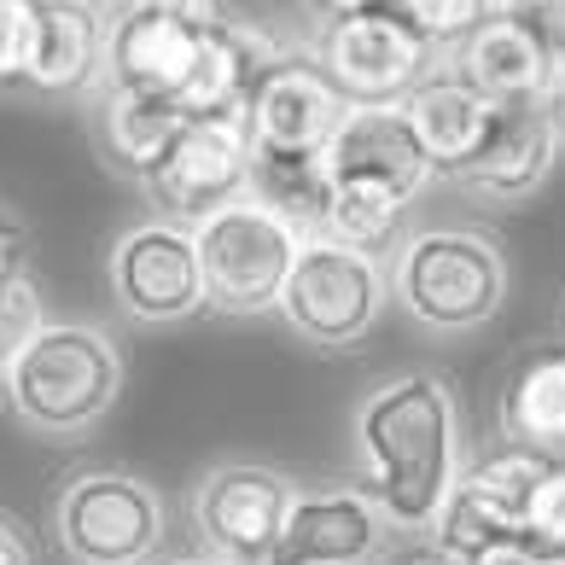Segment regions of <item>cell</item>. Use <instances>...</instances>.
<instances>
[{"label": "cell", "instance_id": "obj_1", "mask_svg": "<svg viewBox=\"0 0 565 565\" xmlns=\"http://www.w3.org/2000/svg\"><path fill=\"white\" fill-rule=\"evenodd\" d=\"M355 455L391 531H431L460 484V408L449 380L396 373L355 408Z\"/></svg>", "mask_w": 565, "mask_h": 565}, {"label": "cell", "instance_id": "obj_2", "mask_svg": "<svg viewBox=\"0 0 565 565\" xmlns=\"http://www.w3.org/2000/svg\"><path fill=\"white\" fill-rule=\"evenodd\" d=\"M122 396V350L106 327L88 321H47L41 339L18 355L7 373L12 414L41 437H82L94 431Z\"/></svg>", "mask_w": 565, "mask_h": 565}, {"label": "cell", "instance_id": "obj_3", "mask_svg": "<svg viewBox=\"0 0 565 565\" xmlns=\"http://www.w3.org/2000/svg\"><path fill=\"white\" fill-rule=\"evenodd\" d=\"M391 298L431 332H472L508 303V250L484 227H420L391 257Z\"/></svg>", "mask_w": 565, "mask_h": 565}, {"label": "cell", "instance_id": "obj_4", "mask_svg": "<svg viewBox=\"0 0 565 565\" xmlns=\"http://www.w3.org/2000/svg\"><path fill=\"white\" fill-rule=\"evenodd\" d=\"M193 239L204 268V298H211L216 316H234V321L280 316L286 280L298 268V250L309 245L286 216H275L250 193L193 222Z\"/></svg>", "mask_w": 565, "mask_h": 565}, {"label": "cell", "instance_id": "obj_5", "mask_svg": "<svg viewBox=\"0 0 565 565\" xmlns=\"http://www.w3.org/2000/svg\"><path fill=\"white\" fill-rule=\"evenodd\" d=\"M391 303V268L367 250L309 239L286 280L280 321L316 350H355Z\"/></svg>", "mask_w": 565, "mask_h": 565}, {"label": "cell", "instance_id": "obj_6", "mask_svg": "<svg viewBox=\"0 0 565 565\" xmlns=\"http://www.w3.org/2000/svg\"><path fill=\"white\" fill-rule=\"evenodd\" d=\"M58 548L76 565H146L163 548V495L135 472H76L53 501Z\"/></svg>", "mask_w": 565, "mask_h": 565}, {"label": "cell", "instance_id": "obj_7", "mask_svg": "<svg viewBox=\"0 0 565 565\" xmlns=\"http://www.w3.org/2000/svg\"><path fill=\"white\" fill-rule=\"evenodd\" d=\"M316 58L355 111L362 106H408V94L444 71L437 65V47L396 7L327 24L316 41Z\"/></svg>", "mask_w": 565, "mask_h": 565}, {"label": "cell", "instance_id": "obj_8", "mask_svg": "<svg viewBox=\"0 0 565 565\" xmlns=\"http://www.w3.org/2000/svg\"><path fill=\"white\" fill-rule=\"evenodd\" d=\"M106 280H111V303L135 327H175V321H193L199 309H211L199 239L175 216H152L129 227L106 257Z\"/></svg>", "mask_w": 565, "mask_h": 565}, {"label": "cell", "instance_id": "obj_9", "mask_svg": "<svg viewBox=\"0 0 565 565\" xmlns=\"http://www.w3.org/2000/svg\"><path fill=\"white\" fill-rule=\"evenodd\" d=\"M250 163H257V140H250L245 111H216V117H186L181 140L170 146L163 170L146 181V199L175 222H204L222 204L250 193Z\"/></svg>", "mask_w": 565, "mask_h": 565}, {"label": "cell", "instance_id": "obj_10", "mask_svg": "<svg viewBox=\"0 0 565 565\" xmlns=\"http://www.w3.org/2000/svg\"><path fill=\"white\" fill-rule=\"evenodd\" d=\"M291 508H298V490L286 472L257 467V460H227L199 478L193 531L204 536V554L227 565H268Z\"/></svg>", "mask_w": 565, "mask_h": 565}, {"label": "cell", "instance_id": "obj_11", "mask_svg": "<svg viewBox=\"0 0 565 565\" xmlns=\"http://www.w3.org/2000/svg\"><path fill=\"white\" fill-rule=\"evenodd\" d=\"M350 111L355 106L332 88V76L321 71L316 53H286L280 65H268V76L245 99L257 152H286V158L327 152Z\"/></svg>", "mask_w": 565, "mask_h": 565}, {"label": "cell", "instance_id": "obj_12", "mask_svg": "<svg viewBox=\"0 0 565 565\" xmlns=\"http://www.w3.org/2000/svg\"><path fill=\"white\" fill-rule=\"evenodd\" d=\"M565 106L559 99H519V106H495V122L478 158L455 181L490 204H519L531 199L542 181L554 175L559 146H565Z\"/></svg>", "mask_w": 565, "mask_h": 565}, {"label": "cell", "instance_id": "obj_13", "mask_svg": "<svg viewBox=\"0 0 565 565\" xmlns=\"http://www.w3.org/2000/svg\"><path fill=\"white\" fill-rule=\"evenodd\" d=\"M211 30H199L175 0H140V7H117L111 18V65L106 82L140 94H163L175 99L193 76Z\"/></svg>", "mask_w": 565, "mask_h": 565}, {"label": "cell", "instance_id": "obj_14", "mask_svg": "<svg viewBox=\"0 0 565 565\" xmlns=\"http://www.w3.org/2000/svg\"><path fill=\"white\" fill-rule=\"evenodd\" d=\"M327 170L332 181H355V186H385L396 199H420L437 163L426 158L420 135H414V122L403 106H362L344 117L339 140L327 146Z\"/></svg>", "mask_w": 565, "mask_h": 565}, {"label": "cell", "instance_id": "obj_15", "mask_svg": "<svg viewBox=\"0 0 565 565\" xmlns=\"http://www.w3.org/2000/svg\"><path fill=\"white\" fill-rule=\"evenodd\" d=\"M385 531L391 525L367 490H298L268 565H367Z\"/></svg>", "mask_w": 565, "mask_h": 565}, {"label": "cell", "instance_id": "obj_16", "mask_svg": "<svg viewBox=\"0 0 565 565\" xmlns=\"http://www.w3.org/2000/svg\"><path fill=\"white\" fill-rule=\"evenodd\" d=\"M449 71L478 88L490 106H519V99H559V71L548 47L508 12H490L460 47L449 53Z\"/></svg>", "mask_w": 565, "mask_h": 565}, {"label": "cell", "instance_id": "obj_17", "mask_svg": "<svg viewBox=\"0 0 565 565\" xmlns=\"http://www.w3.org/2000/svg\"><path fill=\"white\" fill-rule=\"evenodd\" d=\"M111 7L106 0H41V35H35V94H94L111 65Z\"/></svg>", "mask_w": 565, "mask_h": 565}, {"label": "cell", "instance_id": "obj_18", "mask_svg": "<svg viewBox=\"0 0 565 565\" xmlns=\"http://www.w3.org/2000/svg\"><path fill=\"white\" fill-rule=\"evenodd\" d=\"M88 122H94L99 158H106L117 175H129V181L146 186L163 170L170 146L181 140L186 111L175 106V99H163V94H140V88H122V82H99Z\"/></svg>", "mask_w": 565, "mask_h": 565}, {"label": "cell", "instance_id": "obj_19", "mask_svg": "<svg viewBox=\"0 0 565 565\" xmlns=\"http://www.w3.org/2000/svg\"><path fill=\"white\" fill-rule=\"evenodd\" d=\"M291 47L275 41L257 18H234L227 30H216L204 41L193 76H186V88L175 94V106L186 117H216V111H245L250 88L268 76V65H280Z\"/></svg>", "mask_w": 565, "mask_h": 565}, {"label": "cell", "instance_id": "obj_20", "mask_svg": "<svg viewBox=\"0 0 565 565\" xmlns=\"http://www.w3.org/2000/svg\"><path fill=\"white\" fill-rule=\"evenodd\" d=\"M501 444L565 460V344H536L508 367L495 396Z\"/></svg>", "mask_w": 565, "mask_h": 565}, {"label": "cell", "instance_id": "obj_21", "mask_svg": "<svg viewBox=\"0 0 565 565\" xmlns=\"http://www.w3.org/2000/svg\"><path fill=\"white\" fill-rule=\"evenodd\" d=\"M403 111L414 122V135H420L426 158L437 163V175L467 170V163L478 158V146H484V135H490V122H495V106L478 88H467L449 65L437 71L431 82H420Z\"/></svg>", "mask_w": 565, "mask_h": 565}, {"label": "cell", "instance_id": "obj_22", "mask_svg": "<svg viewBox=\"0 0 565 565\" xmlns=\"http://www.w3.org/2000/svg\"><path fill=\"white\" fill-rule=\"evenodd\" d=\"M525 536V501L490 484L478 467L460 472V484L449 495V508L431 525V554H444L449 565H478L490 548Z\"/></svg>", "mask_w": 565, "mask_h": 565}, {"label": "cell", "instance_id": "obj_23", "mask_svg": "<svg viewBox=\"0 0 565 565\" xmlns=\"http://www.w3.org/2000/svg\"><path fill=\"white\" fill-rule=\"evenodd\" d=\"M250 199L268 204L275 216H286L303 239H316L321 234V216H327V199H332L327 152H309V158L257 152V163H250Z\"/></svg>", "mask_w": 565, "mask_h": 565}, {"label": "cell", "instance_id": "obj_24", "mask_svg": "<svg viewBox=\"0 0 565 565\" xmlns=\"http://www.w3.org/2000/svg\"><path fill=\"white\" fill-rule=\"evenodd\" d=\"M403 216H408V199L385 193V186H355V181H332V199H327V216H321V234L332 245H350V250H367L380 257L385 245H403Z\"/></svg>", "mask_w": 565, "mask_h": 565}, {"label": "cell", "instance_id": "obj_25", "mask_svg": "<svg viewBox=\"0 0 565 565\" xmlns=\"http://www.w3.org/2000/svg\"><path fill=\"white\" fill-rule=\"evenodd\" d=\"M41 327H47V298H41L35 275H18L0 286V380L18 367V355H24Z\"/></svg>", "mask_w": 565, "mask_h": 565}, {"label": "cell", "instance_id": "obj_26", "mask_svg": "<svg viewBox=\"0 0 565 565\" xmlns=\"http://www.w3.org/2000/svg\"><path fill=\"white\" fill-rule=\"evenodd\" d=\"M396 12L420 30L437 53H455L484 18L495 12V0H391Z\"/></svg>", "mask_w": 565, "mask_h": 565}, {"label": "cell", "instance_id": "obj_27", "mask_svg": "<svg viewBox=\"0 0 565 565\" xmlns=\"http://www.w3.org/2000/svg\"><path fill=\"white\" fill-rule=\"evenodd\" d=\"M41 35V0H0V88L30 82Z\"/></svg>", "mask_w": 565, "mask_h": 565}, {"label": "cell", "instance_id": "obj_28", "mask_svg": "<svg viewBox=\"0 0 565 565\" xmlns=\"http://www.w3.org/2000/svg\"><path fill=\"white\" fill-rule=\"evenodd\" d=\"M525 536L542 554L565 559V460H548V472L536 478V490L525 501Z\"/></svg>", "mask_w": 565, "mask_h": 565}, {"label": "cell", "instance_id": "obj_29", "mask_svg": "<svg viewBox=\"0 0 565 565\" xmlns=\"http://www.w3.org/2000/svg\"><path fill=\"white\" fill-rule=\"evenodd\" d=\"M495 12L519 18V24L548 47L554 71H559V99H565V0H495Z\"/></svg>", "mask_w": 565, "mask_h": 565}, {"label": "cell", "instance_id": "obj_30", "mask_svg": "<svg viewBox=\"0 0 565 565\" xmlns=\"http://www.w3.org/2000/svg\"><path fill=\"white\" fill-rule=\"evenodd\" d=\"M24 263H30V227H24V216H18L7 199H0V286L30 275Z\"/></svg>", "mask_w": 565, "mask_h": 565}, {"label": "cell", "instance_id": "obj_31", "mask_svg": "<svg viewBox=\"0 0 565 565\" xmlns=\"http://www.w3.org/2000/svg\"><path fill=\"white\" fill-rule=\"evenodd\" d=\"M298 7L309 18H321V30H327V24H344V18H362V12H385L391 0H298Z\"/></svg>", "mask_w": 565, "mask_h": 565}, {"label": "cell", "instance_id": "obj_32", "mask_svg": "<svg viewBox=\"0 0 565 565\" xmlns=\"http://www.w3.org/2000/svg\"><path fill=\"white\" fill-rule=\"evenodd\" d=\"M478 565H565L559 554H542L531 536H519V542H501V548H490Z\"/></svg>", "mask_w": 565, "mask_h": 565}, {"label": "cell", "instance_id": "obj_33", "mask_svg": "<svg viewBox=\"0 0 565 565\" xmlns=\"http://www.w3.org/2000/svg\"><path fill=\"white\" fill-rule=\"evenodd\" d=\"M0 565H35V554H30V536L18 531L7 513H0Z\"/></svg>", "mask_w": 565, "mask_h": 565}, {"label": "cell", "instance_id": "obj_34", "mask_svg": "<svg viewBox=\"0 0 565 565\" xmlns=\"http://www.w3.org/2000/svg\"><path fill=\"white\" fill-rule=\"evenodd\" d=\"M391 565H449L444 554H403V559H391Z\"/></svg>", "mask_w": 565, "mask_h": 565}, {"label": "cell", "instance_id": "obj_35", "mask_svg": "<svg viewBox=\"0 0 565 565\" xmlns=\"http://www.w3.org/2000/svg\"><path fill=\"white\" fill-rule=\"evenodd\" d=\"M170 565H227V559H216V554H186V559H170Z\"/></svg>", "mask_w": 565, "mask_h": 565}, {"label": "cell", "instance_id": "obj_36", "mask_svg": "<svg viewBox=\"0 0 565 565\" xmlns=\"http://www.w3.org/2000/svg\"><path fill=\"white\" fill-rule=\"evenodd\" d=\"M117 7H140V0H117Z\"/></svg>", "mask_w": 565, "mask_h": 565}, {"label": "cell", "instance_id": "obj_37", "mask_svg": "<svg viewBox=\"0 0 565 565\" xmlns=\"http://www.w3.org/2000/svg\"><path fill=\"white\" fill-rule=\"evenodd\" d=\"M559 106H565V99H559Z\"/></svg>", "mask_w": 565, "mask_h": 565}]
</instances>
